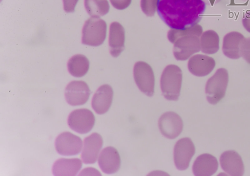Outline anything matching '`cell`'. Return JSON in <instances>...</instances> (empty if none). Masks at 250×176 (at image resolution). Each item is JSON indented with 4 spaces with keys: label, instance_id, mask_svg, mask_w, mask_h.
<instances>
[{
    "label": "cell",
    "instance_id": "obj_25",
    "mask_svg": "<svg viewBox=\"0 0 250 176\" xmlns=\"http://www.w3.org/2000/svg\"><path fill=\"white\" fill-rule=\"evenodd\" d=\"M158 0H141L142 11L147 16H153L157 10Z\"/></svg>",
    "mask_w": 250,
    "mask_h": 176
},
{
    "label": "cell",
    "instance_id": "obj_18",
    "mask_svg": "<svg viewBox=\"0 0 250 176\" xmlns=\"http://www.w3.org/2000/svg\"><path fill=\"white\" fill-rule=\"evenodd\" d=\"M217 159L208 154H202L197 157L193 166L192 171L196 176H210L217 170Z\"/></svg>",
    "mask_w": 250,
    "mask_h": 176
},
{
    "label": "cell",
    "instance_id": "obj_1",
    "mask_svg": "<svg viewBox=\"0 0 250 176\" xmlns=\"http://www.w3.org/2000/svg\"><path fill=\"white\" fill-rule=\"evenodd\" d=\"M206 7L203 0H158L157 11L171 29L184 30L201 21Z\"/></svg>",
    "mask_w": 250,
    "mask_h": 176
},
{
    "label": "cell",
    "instance_id": "obj_11",
    "mask_svg": "<svg viewBox=\"0 0 250 176\" xmlns=\"http://www.w3.org/2000/svg\"><path fill=\"white\" fill-rule=\"evenodd\" d=\"M90 95V89L83 81H73L66 86L65 97L66 102L71 106L84 104Z\"/></svg>",
    "mask_w": 250,
    "mask_h": 176
},
{
    "label": "cell",
    "instance_id": "obj_14",
    "mask_svg": "<svg viewBox=\"0 0 250 176\" xmlns=\"http://www.w3.org/2000/svg\"><path fill=\"white\" fill-rule=\"evenodd\" d=\"M223 170L229 175L241 176L244 172V166L240 155L233 150L224 152L220 158Z\"/></svg>",
    "mask_w": 250,
    "mask_h": 176
},
{
    "label": "cell",
    "instance_id": "obj_22",
    "mask_svg": "<svg viewBox=\"0 0 250 176\" xmlns=\"http://www.w3.org/2000/svg\"><path fill=\"white\" fill-rule=\"evenodd\" d=\"M89 67L88 59L83 55L73 56L68 61L67 68L70 74L76 77H81L87 72Z\"/></svg>",
    "mask_w": 250,
    "mask_h": 176
},
{
    "label": "cell",
    "instance_id": "obj_10",
    "mask_svg": "<svg viewBox=\"0 0 250 176\" xmlns=\"http://www.w3.org/2000/svg\"><path fill=\"white\" fill-rule=\"evenodd\" d=\"M158 125L164 136L169 139H174L181 133L183 122L178 114L174 112L168 111L160 117Z\"/></svg>",
    "mask_w": 250,
    "mask_h": 176
},
{
    "label": "cell",
    "instance_id": "obj_15",
    "mask_svg": "<svg viewBox=\"0 0 250 176\" xmlns=\"http://www.w3.org/2000/svg\"><path fill=\"white\" fill-rule=\"evenodd\" d=\"M215 66L214 59L208 55L196 54L188 62V68L193 75L205 76L209 74Z\"/></svg>",
    "mask_w": 250,
    "mask_h": 176
},
{
    "label": "cell",
    "instance_id": "obj_5",
    "mask_svg": "<svg viewBox=\"0 0 250 176\" xmlns=\"http://www.w3.org/2000/svg\"><path fill=\"white\" fill-rule=\"evenodd\" d=\"M134 78L140 90L148 96L154 92L155 78L153 70L146 63L137 62L133 69Z\"/></svg>",
    "mask_w": 250,
    "mask_h": 176
},
{
    "label": "cell",
    "instance_id": "obj_6",
    "mask_svg": "<svg viewBox=\"0 0 250 176\" xmlns=\"http://www.w3.org/2000/svg\"><path fill=\"white\" fill-rule=\"evenodd\" d=\"M196 35H188L178 38L174 42L173 54L178 60H187L201 50L200 39Z\"/></svg>",
    "mask_w": 250,
    "mask_h": 176
},
{
    "label": "cell",
    "instance_id": "obj_26",
    "mask_svg": "<svg viewBox=\"0 0 250 176\" xmlns=\"http://www.w3.org/2000/svg\"><path fill=\"white\" fill-rule=\"evenodd\" d=\"M241 57L250 64V37L245 38L240 47Z\"/></svg>",
    "mask_w": 250,
    "mask_h": 176
},
{
    "label": "cell",
    "instance_id": "obj_21",
    "mask_svg": "<svg viewBox=\"0 0 250 176\" xmlns=\"http://www.w3.org/2000/svg\"><path fill=\"white\" fill-rule=\"evenodd\" d=\"M219 41L217 32L212 30L206 31L201 35V50L207 54H215L219 49Z\"/></svg>",
    "mask_w": 250,
    "mask_h": 176
},
{
    "label": "cell",
    "instance_id": "obj_16",
    "mask_svg": "<svg viewBox=\"0 0 250 176\" xmlns=\"http://www.w3.org/2000/svg\"><path fill=\"white\" fill-rule=\"evenodd\" d=\"M113 91L108 85H102L97 90L92 99L91 106L99 114L105 113L109 110L112 101Z\"/></svg>",
    "mask_w": 250,
    "mask_h": 176
},
{
    "label": "cell",
    "instance_id": "obj_2",
    "mask_svg": "<svg viewBox=\"0 0 250 176\" xmlns=\"http://www.w3.org/2000/svg\"><path fill=\"white\" fill-rule=\"evenodd\" d=\"M182 72L175 65L167 66L161 75L160 86L163 95L168 100L177 101L180 94Z\"/></svg>",
    "mask_w": 250,
    "mask_h": 176
},
{
    "label": "cell",
    "instance_id": "obj_7",
    "mask_svg": "<svg viewBox=\"0 0 250 176\" xmlns=\"http://www.w3.org/2000/svg\"><path fill=\"white\" fill-rule=\"evenodd\" d=\"M93 112L87 109H80L72 111L69 115L67 123L73 131L81 134L90 132L95 124Z\"/></svg>",
    "mask_w": 250,
    "mask_h": 176
},
{
    "label": "cell",
    "instance_id": "obj_13",
    "mask_svg": "<svg viewBox=\"0 0 250 176\" xmlns=\"http://www.w3.org/2000/svg\"><path fill=\"white\" fill-rule=\"evenodd\" d=\"M98 161L102 171L107 174H114L120 168V155L117 150L113 147L104 148L101 151Z\"/></svg>",
    "mask_w": 250,
    "mask_h": 176
},
{
    "label": "cell",
    "instance_id": "obj_12",
    "mask_svg": "<svg viewBox=\"0 0 250 176\" xmlns=\"http://www.w3.org/2000/svg\"><path fill=\"white\" fill-rule=\"evenodd\" d=\"M103 143L102 136L94 132L85 137L83 141L81 158L85 164H93L97 159Z\"/></svg>",
    "mask_w": 250,
    "mask_h": 176
},
{
    "label": "cell",
    "instance_id": "obj_28",
    "mask_svg": "<svg viewBox=\"0 0 250 176\" xmlns=\"http://www.w3.org/2000/svg\"><path fill=\"white\" fill-rule=\"evenodd\" d=\"M79 0H62L63 9L66 12H73Z\"/></svg>",
    "mask_w": 250,
    "mask_h": 176
},
{
    "label": "cell",
    "instance_id": "obj_9",
    "mask_svg": "<svg viewBox=\"0 0 250 176\" xmlns=\"http://www.w3.org/2000/svg\"><path fill=\"white\" fill-rule=\"evenodd\" d=\"M57 152L63 155H73L78 154L83 147L82 139L69 132L60 134L55 142Z\"/></svg>",
    "mask_w": 250,
    "mask_h": 176
},
{
    "label": "cell",
    "instance_id": "obj_8",
    "mask_svg": "<svg viewBox=\"0 0 250 176\" xmlns=\"http://www.w3.org/2000/svg\"><path fill=\"white\" fill-rule=\"evenodd\" d=\"M195 152V146L190 138L179 139L174 149V160L176 168L180 170L187 169Z\"/></svg>",
    "mask_w": 250,
    "mask_h": 176
},
{
    "label": "cell",
    "instance_id": "obj_3",
    "mask_svg": "<svg viewBox=\"0 0 250 176\" xmlns=\"http://www.w3.org/2000/svg\"><path fill=\"white\" fill-rule=\"evenodd\" d=\"M107 26L104 21L100 17H91L84 23L82 30V43L97 46L104 42Z\"/></svg>",
    "mask_w": 250,
    "mask_h": 176
},
{
    "label": "cell",
    "instance_id": "obj_20",
    "mask_svg": "<svg viewBox=\"0 0 250 176\" xmlns=\"http://www.w3.org/2000/svg\"><path fill=\"white\" fill-rule=\"evenodd\" d=\"M82 166V161L79 158H62L54 163L52 172L56 176H75Z\"/></svg>",
    "mask_w": 250,
    "mask_h": 176
},
{
    "label": "cell",
    "instance_id": "obj_19",
    "mask_svg": "<svg viewBox=\"0 0 250 176\" xmlns=\"http://www.w3.org/2000/svg\"><path fill=\"white\" fill-rule=\"evenodd\" d=\"M125 30L119 22L111 23L109 28V45L111 55L117 57L123 51L125 45Z\"/></svg>",
    "mask_w": 250,
    "mask_h": 176
},
{
    "label": "cell",
    "instance_id": "obj_17",
    "mask_svg": "<svg viewBox=\"0 0 250 176\" xmlns=\"http://www.w3.org/2000/svg\"><path fill=\"white\" fill-rule=\"evenodd\" d=\"M245 38L242 34L237 31H232L226 34L222 44L224 54L232 59L240 58L241 57L240 47Z\"/></svg>",
    "mask_w": 250,
    "mask_h": 176
},
{
    "label": "cell",
    "instance_id": "obj_23",
    "mask_svg": "<svg viewBox=\"0 0 250 176\" xmlns=\"http://www.w3.org/2000/svg\"><path fill=\"white\" fill-rule=\"evenodd\" d=\"M84 3L87 12L91 17L104 16L109 10L107 0H84Z\"/></svg>",
    "mask_w": 250,
    "mask_h": 176
},
{
    "label": "cell",
    "instance_id": "obj_29",
    "mask_svg": "<svg viewBox=\"0 0 250 176\" xmlns=\"http://www.w3.org/2000/svg\"><path fill=\"white\" fill-rule=\"evenodd\" d=\"M242 22L245 29L250 33V10L244 13Z\"/></svg>",
    "mask_w": 250,
    "mask_h": 176
},
{
    "label": "cell",
    "instance_id": "obj_27",
    "mask_svg": "<svg viewBox=\"0 0 250 176\" xmlns=\"http://www.w3.org/2000/svg\"><path fill=\"white\" fill-rule=\"evenodd\" d=\"M110 1L116 9L123 10L130 5L131 0H110Z\"/></svg>",
    "mask_w": 250,
    "mask_h": 176
},
{
    "label": "cell",
    "instance_id": "obj_4",
    "mask_svg": "<svg viewBox=\"0 0 250 176\" xmlns=\"http://www.w3.org/2000/svg\"><path fill=\"white\" fill-rule=\"evenodd\" d=\"M229 82V74L224 68L218 69L207 82L205 92L208 102L215 105L225 95Z\"/></svg>",
    "mask_w": 250,
    "mask_h": 176
},
{
    "label": "cell",
    "instance_id": "obj_24",
    "mask_svg": "<svg viewBox=\"0 0 250 176\" xmlns=\"http://www.w3.org/2000/svg\"><path fill=\"white\" fill-rule=\"evenodd\" d=\"M202 33V26L197 24L184 30L170 29L168 32L167 38L171 43L174 44L175 41L180 37L188 35H196L200 37Z\"/></svg>",
    "mask_w": 250,
    "mask_h": 176
}]
</instances>
